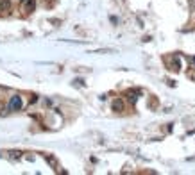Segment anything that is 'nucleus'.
<instances>
[{
    "label": "nucleus",
    "mask_w": 195,
    "mask_h": 175,
    "mask_svg": "<svg viewBox=\"0 0 195 175\" xmlns=\"http://www.w3.org/2000/svg\"><path fill=\"white\" fill-rule=\"evenodd\" d=\"M24 107V100H21L20 95H13L9 98V104H7V109L9 111H20V109Z\"/></svg>",
    "instance_id": "nucleus-1"
},
{
    "label": "nucleus",
    "mask_w": 195,
    "mask_h": 175,
    "mask_svg": "<svg viewBox=\"0 0 195 175\" xmlns=\"http://www.w3.org/2000/svg\"><path fill=\"white\" fill-rule=\"evenodd\" d=\"M138 95H140V91H138V90H129V91L125 93L127 100H129V102H131V104H134V102L138 100Z\"/></svg>",
    "instance_id": "nucleus-2"
},
{
    "label": "nucleus",
    "mask_w": 195,
    "mask_h": 175,
    "mask_svg": "<svg viewBox=\"0 0 195 175\" xmlns=\"http://www.w3.org/2000/svg\"><path fill=\"white\" fill-rule=\"evenodd\" d=\"M168 68H170L172 72H179V59H177V57H172V59L168 61Z\"/></svg>",
    "instance_id": "nucleus-3"
},
{
    "label": "nucleus",
    "mask_w": 195,
    "mask_h": 175,
    "mask_svg": "<svg viewBox=\"0 0 195 175\" xmlns=\"http://www.w3.org/2000/svg\"><path fill=\"white\" fill-rule=\"evenodd\" d=\"M124 107H125V105H124V100L116 98V100L113 102V111H115V113H122V111H124Z\"/></svg>",
    "instance_id": "nucleus-4"
},
{
    "label": "nucleus",
    "mask_w": 195,
    "mask_h": 175,
    "mask_svg": "<svg viewBox=\"0 0 195 175\" xmlns=\"http://www.w3.org/2000/svg\"><path fill=\"white\" fill-rule=\"evenodd\" d=\"M36 7V0H25V13H32Z\"/></svg>",
    "instance_id": "nucleus-5"
},
{
    "label": "nucleus",
    "mask_w": 195,
    "mask_h": 175,
    "mask_svg": "<svg viewBox=\"0 0 195 175\" xmlns=\"http://www.w3.org/2000/svg\"><path fill=\"white\" fill-rule=\"evenodd\" d=\"M0 9H2V11H9L11 9V2H9V0H0Z\"/></svg>",
    "instance_id": "nucleus-6"
},
{
    "label": "nucleus",
    "mask_w": 195,
    "mask_h": 175,
    "mask_svg": "<svg viewBox=\"0 0 195 175\" xmlns=\"http://www.w3.org/2000/svg\"><path fill=\"white\" fill-rule=\"evenodd\" d=\"M11 157H20V152H9Z\"/></svg>",
    "instance_id": "nucleus-7"
}]
</instances>
